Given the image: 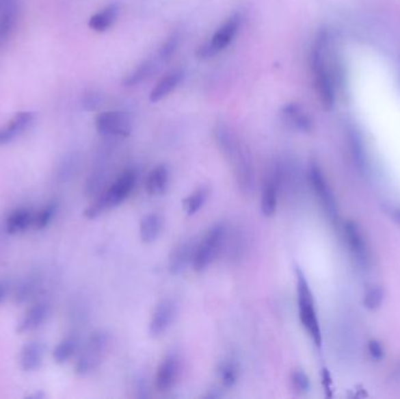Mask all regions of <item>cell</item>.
<instances>
[{
  "label": "cell",
  "mask_w": 400,
  "mask_h": 399,
  "mask_svg": "<svg viewBox=\"0 0 400 399\" xmlns=\"http://www.w3.org/2000/svg\"><path fill=\"white\" fill-rule=\"evenodd\" d=\"M328 42L327 33L319 32L311 49L310 67L321 105L325 110H330L335 105L336 86L328 64Z\"/></svg>",
  "instance_id": "obj_1"
},
{
  "label": "cell",
  "mask_w": 400,
  "mask_h": 399,
  "mask_svg": "<svg viewBox=\"0 0 400 399\" xmlns=\"http://www.w3.org/2000/svg\"><path fill=\"white\" fill-rule=\"evenodd\" d=\"M136 181H137L136 171L126 170L124 172H122L118 179L114 181L103 194H100L96 201L85 211V217L88 219H95L105 214V211L111 210L121 205L133 192Z\"/></svg>",
  "instance_id": "obj_2"
},
{
  "label": "cell",
  "mask_w": 400,
  "mask_h": 399,
  "mask_svg": "<svg viewBox=\"0 0 400 399\" xmlns=\"http://www.w3.org/2000/svg\"><path fill=\"white\" fill-rule=\"evenodd\" d=\"M296 280H297L296 288H297L299 320L316 346L321 347L322 333H321L319 318L316 313L315 303H314L312 293H311L306 275L299 267H296Z\"/></svg>",
  "instance_id": "obj_3"
},
{
  "label": "cell",
  "mask_w": 400,
  "mask_h": 399,
  "mask_svg": "<svg viewBox=\"0 0 400 399\" xmlns=\"http://www.w3.org/2000/svg\"><path fill=\"white\" fill-rule=\"evenodd\" d=\"M227 229L224 224H217L209 230L206 235L198 242L192 267L196 272H204L212 265L220 250L225 246Z\"/></svg>",
  "instance_id": "obj_4"
},
{
  "label": "cell",
  "mask_w": 400,
  "mask_h": 399,
  "mask_svg": "<svg viewBox=\"0 0 400 399\" xmlns=\"http://www.w3.org/2000/svg\"><path fill=\"white\" fill-rule=\"evenodd\" d=\"M109 344V336L105 331H95L87 339L77 359L75 371L81 376L88 375L100 367Z\"/></svg>",
  "instance_id": "obj_5"
},
{
  "label": "cell",
  "mask_w": 400,
  "mask_h": 399,
  "mask_svg": "<svg viewBox=\"0 0 400 399\" xmlns=\"http://www.w3.org/2000/svg\"><path fill=\"white\" fill-rule=\"evenodd\" d=\"M228 161L232 163L239 190L243 194H253L256 184L254 163L250 150L243 142H239Z\"/></svg>",
  "instance_id": "obj_6"
},
{
  "label": "cell",
  "mask_w": 400,
  "mask_h": 399,
  "mask_svg": "<svg viewBox=\"0 0 400 399\" xmlns=\"http://www.w3.org/2000/svg\"><path fill=\"white\" fill-rule=\"evenodd\" d=\"M241 25V18L238 13L230 16L224 24L215 31L212 39L209 42L202 44L197 51V57L199 59H209L217 55L230 46L233 41Z\"/></svg>",
  "instance_id": "obj_7"
},
{
  "label": "cell",
  "mask_w": 400,
  "mask_h": 399,
  "mask_svg": "<svg viewBox=\"0 0 400 399\" xmlns=\"http://www.w3.org/2000/svg\"><path fill=\"white\" fill-rule=\"evenodd\" d=\"M95 125L105 136H129L133 131V118L124 112H105L96 117Z\"/></svg>",
  "instance_id": "obj_8"
},
{
  "label": "cell",
  "mask_w": 400,
  "mask_h": 399,
  "mask_svg": "<svg viewBox=\"0 0 400 399\" xmlns=\"http://www.w3.org/2000/svg\"><path fill=\"white\" fill-rule=\"evenodd\" d=\"M308 177H309L311 186L315 191L316 196L319 197V202L323 205L324 210L327 212L328 216L332 219H335L337 217V214H338L335 196H334L332 188L329 186L328 181H325L322 170L316 163H311L310 166H309Z\"/></svg>",
  "instance_id": "obj_9"
},
{
  "label": "cell",
  "mask_w": 400,
  "mask_h": 399,
  "mask_svg": "<svg viewBox=\"0 0 400 399\" xmlns=\"http://www.w3.org/2000/svg\"><path fill=\"white\" fill-rule=\"evenodd\" d=\"M197 245H198L197 240L189 239L178 244L177 246L171 250L169 257V270L171 274H182L187 270V267L194 263Z\"/></svg>",
  "instance_id": "obj_10"
},
{
  "label": "cell",
  "mask_w": 400,
  "mask_h": 399,
  "mask_svg": "<svg viewBox=\"0 0 400 399\" xmlns=\"http://www.w3.org/2000/svg\"><path fill=\"white\" fill-rule=\"evenodd\" d=\"M174 316H176V305L171 298H164L156 306L150 320V335L154 337H158L164 334L174 322Z\"/></svg>",
  "instance_id": "obj_11"
},
{
  "label": "cell",
  "mask_w": 400,
  "mask_h": 399,
  "mask_svg": "<svg viewBox=\"0 0 400 399\" xmlns=\"http://www.w3.org/2000/svg\"><path fill=\"white\" fill-rule=\"evenodd\" d=\"M179 369L181 363L177 355L171 354L163 359L156 375V387L158 391H169L174 387L179 377Z\"/></svg>",
  "instance_id": "obj_12"
},
{
  "label": "cell",
  "mask_w": 400,
  "mask_h": 399,
  "mask_svg": "<svg viewBox=\"0 0 400 399\" xmlns=\"http://www.w3.org/2000/svg\"><path fill=\"white\" fill-rule=\"evenodd\" d=\"M34 118H36V115L31 112H21L16 114L8 125L0 128V146L8 144L14 141L18 136H21L25 130L29 129Z\"/></svg>",
  "instance_id": "obj_13"
},
{
  "label": "cell",
  "mask_w": 400,
  "mask_h": 399,
  "mask_svg": "<svg viewBox=\"0 0 400 399\" xmlns=\"http://www.w3.org/2000/svg\"><path fill=\"white\" fill-rule=\"evenodd\" d=\"M280 189L279 176L274 168L265 181L261 194V212L265 217H273L276 212Z\"/></svg>",
  "instance_id": "obj_14"
},
{
  "label": "cell",
  "mask_w": 400,
  "mask_h": 399,
  "mask_svg": "<svg viewBox=\"0 0 400 399\" xmlns=\"http://www.w3.org/2000/svg\"><path fill=\"white\" fill-rule=\"evenodd\" d=\"M281 115L284 122L294 129L302 133H310L312 130V120L302 105L288 103L283 107Z\"/></svg>",
  "instance_id": "obj_15"
},
{
  "label": "cell",
  "mask_w": 400,
  "mask_h": 399,
  "mask_svg": "<svg viewBox=\"0 0 400 399\" xmlns=\"http://www.w3.org/2000/svg\"><path fill=\"white\" fill-rule=\"evenodd\" d=\"M344 231H345V237H347L349 247L357 259V261L360 262L362 265H366L369 261L368 245H366L363 235L360 233L358 226L354 222H349L345 224Z\"/></svg>",
  "instance_id": "obj_16"
},
{
  "label": "cell",
  "mask_w": 400,
  "mask_h": 399,
  "mask_svg": "<svg viewBox=\"0 0 400 399\" xmlns=\"http://www.w3.org/2000/svg\"><path fill=\"white\" fill-rule=\"evenodd\" d=\"M44 355V346L42 343L29 342L25 344L19 356L21 369L27 372L38 370L42 364Z\"/></svg>",
  "instance_id": "obj_17"
},
{
  "label": "cell",
  "mask_w": 400,
  "mask_h": 399,
  "mask_svg": "<svg viewBox=\"0 0 400 399\" xmlns=\"http://www.w3.org/2000/svg\"><path fill=\"white\" fill-rule=\"evenodd\" d=\"M49 307L47 303H39L34 305L25 314L16 331L19 334H24V333L36 331L44 322V320L49 316Z\"/></svg>",
  "instance_id": "obj_18"
},
{
  "label": "cell",
  "mask_w": 400,
  "mask_h": 399,
  "mask_svg": "<svg viewBox=\"0 0 400 399\" xmlns=\"http://www.w3.org/2000/svg\"><path fill=\"white\" fill-rule=\"evenodd\" d=\"M170 181V171L164 164L156 166L146 178V191L151 196H161L166 192Z\"/></svg>",
  "instance_id": "obj_19"
},
{
  "label": "cell",
  "mask_w": 400,
  "mask_h": 399,
  "mask_svg": "<svg viewBox=\"0 0 400 399\" xmlns=\"http://www.w3.org/2000/svg\"><path fill=\"white\" fill-rule=\"evenodd\" d=\"M183 79H184V72H183L182 69H177V70H174L170 74H168L151 90L150 101L158 102L163 100V99H165L166 96H169L174 89L177 88L179 83L182 82Z\"/></svg>",
  "instance_id": "obj_20"
},
{
  "label": "cell",
  "mask_w": 400,
  "mask_h": 399,
  "mask_svg": "<svg viewBox=\"0 0 400 399\" xmlns=\"http://www.w3.org/2000/svg\"><path fill=\"white\" fill-rule=\"evenodd\" d=\"M34 214L31 209L21 207L13 211L6 220V231L8 234L23 233L25 231L33 227Z\"/></svg>",
  "instance_id": "obj_21"
},
{
  "label": "cell",
  "mask_w": 400,
  "mask_h": 399,
  "mask_svg": "<svg viewBox=\"0 0 400 399\" xmlns=\"http://www.w3.org/2000/svg\"><path fill=\"white\" fill-rule=\"evenodd\" d=\"M118 13H120V5L114 3L103 8L101 12L94 14L89 19V27L96 31V32H105L109 29L115 21H118Z\"/></svg>",
  "instance_id": "obj_22"
},
{
  "label": "cell",
  "mask_w": 400,
  "mask_h": 399,
  "mask_svg": "<svg viewBox=\"0 0 400 399\" xmlns=\"http://www.w3.org/2000/svg\"><path fill=\"white\" fill-rule=\"evenodd\" d=\"M163 218L161 214H149L143 218L139 224V237L144 244H151L162 232Z\"/></svg>",
  "instance_id": "obj_23"
},
{
  "label": "cell",
  "mask_w": 400,
  "mask_h": 399,
  "mask_svg": "<svg viewBox=\"0 0 400 399\" xmlns=\"http://www.w3.org/2000/svg\"><path fill=\"white\" fill-rule=\"evenodd\" d=\"M215 142L218 144L219 150L228 159L230 155L235 151V148H237V145H238V138L233 133V131L230 129V127H227L222 122H218L215 125Z\"/></svg>",
  "instance_id": "obj_24"
},
{
  "label": "cell",
  "mask_w": 400,
  "mask_h": 399,
  "mask_svg": "<svg viewBox=\"0 0 400 399\" xmlns=\"http://www.w3.org/2000/svg\"><path fill=\"white\" fill-rule=\"evenodd\" d=\"M42 288V278L39 274L29 275L16 287V303H23L34 298Z\"/></svg>",
  "instance_id": "obj_25"
},
{
  "label": "cell",
  "mask_w": 400,
  "mask_h": 399,
  "mask_svg": "<svg viewBox=\"0 0 400 399\" xmlns=\"http://www.w3.org/2000/svg\"><path fill=\"white\" fill-rule=\"evenodd\" d=\"M16 18V1H10L3 5V12L0 16V44H4L11 36Z\"/></svg>",
  "instance_id": "obj_26"
},
{
  "label": "cell",
  "mask_w": 400,
  "mask_h": 399,
  "mask_svg": "<svg viewBox=\"0 0 400 399\" xmlns=\"http://www.w3.org/2000/svg\"><path fill=\"white\" fill-rule=\"evenodd\" d=\"M210 196V189L207 186H200L194 191L190 196L184 199L183 207L187 216H194L202 210V206L205 205Z\"/></svg>",
  "instance_id": "obj_27"
},
{
  "label": "cell",
  "mask_w": 400,
  "mask_h": 399,
  "mask_svg": "<svg viewBox=\"0 0 400 399\" xmlns=\"http://www.w3.org/2000/svg\"><path fill=\"white\" fill-rule=\"evenodd\" d=\"M79 349V339L77 336H68L62 339L53 351V359L59 364L68 362L77 354Z\"/></svg>",
  "instance_id": "obj_28"
},
{
  "label": "cell",
  "mask_w": 400,
  "mask_h": 399,
  "mask_svg": "<svg viewBox=\"0 0 400 399\" xmlns=\"http://www.w3.org/2000/svg\"><path fill=\"white\" fill-rule=\"evenodd\" d=\"M219 378L225 387H232L239 379V363L233 357L222 361L218 369Z\"/></svg>",
  "instance_id": "obj_29"
},
{
  "label": "cell",
  "mask_w": 400,
  "mask_h": 399,
  "mask_svg": "<svg viewBox=\"0 0 400 399\" xmlns=\"http://www.w3.org/2000/svg\"><path fill=\"white\" fill-rule=\"evenodd\" d=\"M155 66H156V62L151 59L143 61L124 79L123 85L126 86V87L139 85L151 75V73L154 72Z\"/></svg>",
  "instance_id": "obj_30"
},
{
  "label": "cell",
  "mask_w": 400,
  "mask_h": 399,
  "mask_svg": "<svg viewBox=\"0 0 400 399\" xmlns=\"http://www.w3.org/2000/svg\"><path fill=\"white\" fill-rule=\"evenodd\" d=\"M57 209H59V205L57 202H51L44 206L41 210L34 214L33 227L37 230H44V227H47L49 222H52L53 218L55 217Z\"/></svg>",
  "instance_id": "obj_31"
},
{
  "label": "cell",
  "mask_w": 400,
  "mask_h": 399,
  "mask_svg": "<svg viewBox=\"0 0 400 399\" xmlns=\"http://www.w3.org/2000/svg\"><path fill=\"white\" fill-rule=\"evenodd\" d=\"M77 166V157L73 155H69L67 157L64 158V161L61 162L59 169H57V181L60 183L68 181L75 174Z\"/></svg>",
  "instance_id": "obj_32"
},
{
  "label": "cell",
  "mask_w": 400,
  "mask_h": 399,
  "mask_svg": "<svg viewBox=\"0 0 400 399\" xmlns=\"http://www.w3.org/2000/svg\"><path fill=\"white\" fill-rule=\"evenodd\" d=\"M181 44V36L178 33H172L162 44L159 49V57L163 61H169L174 57V53L177 52L178 47Z\"/></svg>",
  "instance_id": "obj_33"
},
{
  "label": "cell",
  "mask_w": 400,
  "mask_h": 399,
  "mask_svg": "<svg viewBox=\"0 0 400 399\" xmlns=\"http://www.w3.org/2000/svg\"><path fill=\"white\" fill-rule=\"evenodd\" d=\"M291 384L299 394L307 392L310 387V381L304 370H295L291 374Z\"/></svg>",
  "instance_id": "obj_34"
},
{
  "label": "cell",
  "mask_w": 400,
  "mask_h": 399,
  "mask_svg": "<svg viewBox=\"0 0 400 399\" xmlns=\"http://www.w3.org/2000/svg\"><path fill=\"white\" fill-rule=\"evenodd\" d=\"M384 300V292L380 288H372L364 298V306L369 309H377Z\"/></svg>",
  "instance_id": "obj_35"
},
{
  "label": "cell",
  "mask_w": 400,
  "mask_h": 399,
  "mask_svg": "<svg viewBox=\"0 0 400 399\" xmlns=\"http://www.w3.org/2000/svg\"><path fill=\"white\" fill-rule=\"evenodd\" d=\"M102 103V96L100 94L89 93L85 95V100H83V107L87 110H94V109L98 108Z\"/></svg>",
  "instance_id": "obj_36"
},
{
  "label": "cell",
  "mask_w": 400,
  "mask_h": 399,
  "mask_svg": "<svg viewBox=\"0 0 400 399\" xmlns=\"http://www.w3.org/2000/svg\"><path fill=\"white\" fill-rule=\"evenodd\" d=\"M369 351H370V354H371L373 359H382L384 356V349L382 348L380 343L377 342V341H371V342L369 343Z\"/></svg>",
  "instance_id": "obj_37"
},
{
  "label": "cell",
  "mask_w": 400,
  "mask_h": 399,
  "mask_svg": "<svg viewBox=\"0 0 400 399\" xmlns=\"http://www.w3.org/2000/svg\"><path fill=\"white\" fill-rule=\"evenodd\" d=\"M8 283L5 280H0V305L4 303L5 298L8 296Z\"/></svg>",
  "instance_id": "obj_38"
},
{
  "label": "cell",
  "mask_w": 400,
  "mask_h": 399,
  "mask_svg": "<svg viewBox=\"0 0 400 399\" xmlns=\"http://www.w3.org/2000/svg\"><path fill=\"white\" fill-rule=\"evenodd\" d=\"M222 395L220 394L218 389H212L205 397H206V398H219V397H222Z\"/></svg>",
  "instance_id": "obj_39"
},
{
  "label": "cell",
  "mask_w": 400,
  "mask_h": 399,
  "mask_svg": "<svg viewBox=\"0 0 400 399\" xmlns=\"http://www.w3.org/2000/svg\"><path fill=\"white\" fill-rule=\"evenodd\" d=\"M44 392L39 391L38 394H34V395L29 396V398H44Z\"/></svg>",
  "instance_id": "obj_40"
},
{
  "label": "cell",
  "mask_w": 400,
  "mask_h": 399,
  "mask_svg": "<svg viewBox=\"0 0 400 399\" xmlns=\"http://www.w3.org/2000/svg\"><path fill=\"white\" fill-rule=\"evenodd\" d=\"M1 1H3V4H5V3H8V1H12V0H1Z\"/></svg>",
  "instance_id": "obj_41"
}]
</instances>
